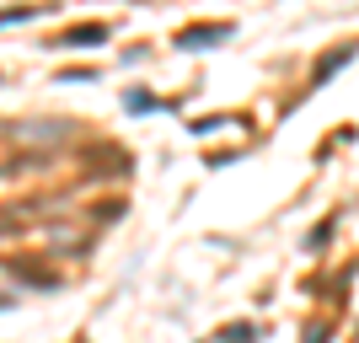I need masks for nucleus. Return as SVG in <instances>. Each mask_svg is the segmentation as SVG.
I'll return each mask as SVG.
<instances>
[{"label": "nucleus", "mask_w": 359, "mask_h": 343, "mask_svg": "<svg viewBox=\"0 0 359 343\" xmlns=\"http://www.w3.org/2000/svg\"><path fill=\"white\" fill-rule=\"evenodd\" d=\"M97 43H107V22H81L54 38V48H97Z\"/></svg>", "instance_id": "nucleus-2"}, {"label": "nucleus", "mask_w": 359, "mask_h": 343, "mask_svg": "<svg viewBox=\"0 0 359 343\" xmlns=\"http://www.w3.org/2000/svg\"><path fill=\"white\" fill-rule=\"evenodd\" d=\"M225 343H252V328H247V322H241V328H231V332H225Z\"/></svg>", "instance_id": "nucleus-5"}, {"label": "nucleus", "mask_w": 359, "mask_h": 343, "mask_svg": "<svg viewBox=\"0 0 359 343\" xmlns=\"http://www.w3.org/2000/svg\"><path fill=\"white\" fill-rule=\"evenodd\" d=\"M220 38H231V22H194L177 32V48H215Z\"/></svg>", "instance_id": "nucleus-1"}, {"label": "nucleus", "mask_w": 359, "mask_h": 343, "mask_svg": "<svg viewBox=\"0 0 359 343\" xmlns=\"http://www.w3.org/2000/svg\"><path fill=\"white\" fill-rule=\"evenodd\" d=\"M344 60H354V43H344V48H338V54H332V60H322V65H316V86H322V81H327V75L338 70V65H344Z\"/></svg>", "instance_id": "nucleus-3"}, {"label": "nucleus", "mask_w": 359, "mask_h": 343, "mask_svg": "<svg viewBox=\"0 0 359 343\" xmlns=\"http://www.w3.org/2000/svg\"><path fill=\"white\" fill-rule=\"evenodd\" d=\"M129 107H135V113H145V107H156V97H145V91H129Z\"/></svg>", "instance_id": "nucleus-4"}]
</instances>
